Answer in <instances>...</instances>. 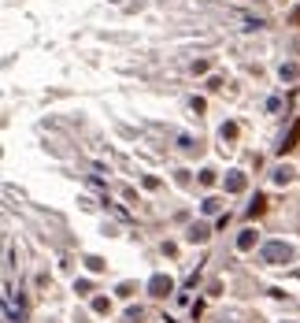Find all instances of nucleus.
I'll use <instances>...</instances> for the list:
<instances>
[{
  "instance_id": "nucleus-1",
  "label": "nucleus",
  "mask_w": 300,
  "mask_h": 323,
  "mask_svg": "<svg viewBox=\"0 0 300 323\" xmlns=\"http://www.w3.org/2000/svg\"><path fill=\"white\" fill-rule=\"evenodd\" d=\"M260 260H263V264H289L293 249H289L286 241H267L263 249H260Z\"/></svg>"
},
{
  "instance_id": "nucleus-2",
  "label": "nucleus",
  "mask_w": 300,
  "mask_h": 323,
  "mask_svg": "<svg viewBox=\"0 0 300 323\" xmlns=\"http://www.w3.org/2000/svg\"><path fill=\"white\" fill-rule=\"evenodd\" d=\"M4 305H8V316H11L15 323H23V319H26V297H23V290L15 286V282L8 286V301H4Z\"/></svg>"
},
{
  "instance_id": "nucleus-3",
  "label": "nucleus",
  "mask_w": 300,
  "mask_h": 323,
  "mask_svg": "<svg viewBox=\"0 0 300 323\" xmlns=\"http://www.w3.org/2000/svg\"><path fill=\"white\" fill-rule=\"evenodd\" d=\"M148 290H152L156 297H167L170 290H175V282H170L167 275H152V279H148Z\"/></svg>"
},
{
  "instance_id": "nucleus-4",
  "label": "nucleus",
  "mask_w": 300,
  "mask_h": 323,
  "mask_svg": "<svg viewBox=\"0 0 300 323\" xmlns=\"http://www.w3.org/2000/svg\"><path fill=\"white\" fill-rule=\"evenodd\" d=\"M296 142H300V123H296V127L289 130V137H286V142L278 145V152H289V149H296Z\"/></svg>"
},
{
  "instance_id": "nucleus-5",
  "label": "nucleus",
  "mask_w": 300,
  "mask_h": 323,
  "mask_svg": "<svg viewBox=\"0 0 300 323\" xmlns=\"http://www.w3.org/2000/svg\"><path fill=\"white\" fill-rule=\"evenodd\" d=\"M252 245H256V230H245V234L238 238V249H241V253H248Z\"/></svg>"
},
{
  "instance_id": "nucleus-6",
  "label": "nucleus",
  "mask_w": 300,
  "mask_h": 323,
  "mask_svg": "<svg viewBox=\"0 0 300 323\" xmlns=\"http://www.w3.org/2000/svg\"><path fill=\"white\" fill-rule=\"evenodd\" d=\"M226 190H230V193H241V190H245V175H230V178H226Z\"/></svg>"
},
{
  "instance_id": "nucleus-7",
  "label": "nucleus",
  "mask_w": 300,
  "mask_h": 323,
  "mask_svg": "<svg viewBox=\"0 0 300 323\" xmlns=\"http://www.w3.org/2000/svg\"><path fill=\"white\" fill-rule=\"evenodd\" d=\"M204 238H208V227L204 223H197L193 230H189V241H204Z\"/></svg>"
},
{
  "instance_id": "nucleus-8",
  "label": "nucleus",
  "mask_w": 300,
  "mask_h": 323,
  "mask_svg": "<svg viewBox=\"0 0 300 323\" xmlns=\"http://www.w3.org/2000/svg\"><path fill=\"white\" fill-rule=\"evenodd\" d=\"M278 74H282V82H286V78L293 82V78H296V74H300V67H296V64H289V67H282Z\"/></svg>"
},
{
  "instance_id": "nucleus-9",
  "label": "nucleus",
  "mask_w": 300,
  "mask_h": 323,
  "mask_svg": "<svg viewBox=\"0 0 300 323\" xmlns=\"http://www.w3.org/2000/svg\"><path fill=\"white\" fill-rule=\"evenodd\" d=\"M296 171H293V167H278V171H274V182H289Z\"/></svg>"
},
{
  "instance_id": "nucleus-10",
  "label": "nucleus",
  "mask_w": 300,
  "mask_h": 323,
  "mask_svg": "<svg viewBox=\"0 0 300 323\" xmlns=\"http://www.w3.org/2000/svg\"><path fill=\"white\" fill-rule=\"evenodd\" d=\"M93 309H97V312H108L112 305H108V297H97V301H93Z\"/></svg>"
},
{
  "instance_id": "nucleus-11",
  "label": "nucleus",
  "mask_w": 300,
  "mask_h": 323,
  "mask_svg": "<svg viewBox=\"0 0 300 323\" xmlns=\"http://www.w3.org/2000/svg\"><path fill=\"white\" fill-rule=\"evenodd\" d=\"M263 205H267V201H263V197H256V205H252V208H248V215H260V212H263Z\"/></svg>"
}]
</instances>
